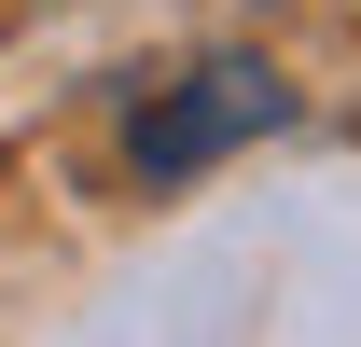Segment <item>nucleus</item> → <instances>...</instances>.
Returning a JSON list of instances; mask_svg holds the SVG:
<instances>
[{
    "label": "nucleus",
    "instance_id": "f257e3e1",
    "mask_svg": "<svg viewBox=\"0 0 361 347\" xmlns=\"http://www.w3.org/2000/svg\"><path fill=\"white\" fill-rule=\"evenodd\" d=\"M278 126H292V84H278L264 56H195V70H167L126 111V167L139 181H195V167H223V153H250Z\"/></svg>",
    "mask_w": 361,
    "mask_h": 347
}]
</instances>
